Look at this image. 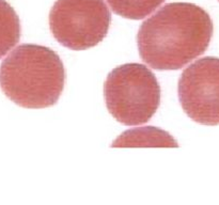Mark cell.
I'll return each instance as SVG.
<instances>
[{
	"instance_id": "obj_8",
	"label": "cell",
	"mask_w": 219,
	"mask_h": 205,
	"mask_svg": "<svg viewBox=\"0 0 219 205\" xmlns=\"http://www.w3.org/2000/svg\"><path fill=\"white\" fill-rule=\"evenodd\" d=\"M116 14L128 19H142L163 3L165 0H106Z\"/></svg>"
},
{
	"instance_id": "obj_7",
	"label": "cell",
	"mask_w": 219,
	"mask_h": 205,
	"mask_svg": "<svg viewBox=\"0 0 219 205\" xmlns=\"http://www.w3.org/2000/svg\"><path fill=\"white\" fill-rule=\"evenodd\" d=\"M20 39V23L14 9L0 0V58L6 56Z\"/></svg>"
},
{
	"instance_id": "obj_6",
	"label": "cell",
	"mask_w": 219,
	"mask_h": 205,
	"mask_svg": "<svg viewBox=\"0 0 219 205\" xmlns=\"http://www.w3.org/2000/svg\"><path fill=\"white\" fill-rule=\"evenodd\" d=\"M112 148L116 146H174L177 143L169 134L159 130L156 127H140L125 132L120 138L112 143Z\"/></svg>"
},
{
	"instance_id": "obj_4",
	"label": "cell",
	"mask_w": 219,
	"mask_h": 205,
	"mask_svg": "<svg viewBox=\"0 0 219 205\" xmlns=\"http://www.w3.org/2000/svg\"><path fill=\"white\" fill-rule=\"evenodd\" d=\"M111 14L103 0H57L49 13L53 37L72 50L96 46L109 30Z\"/></svg>"
},
{
	"instance_id": "obj_2",
	"label": "cell",
	"mask_w": 219,
	"mask_h": 205,
	"mask_svg": "<svg viewBox=\"0 0 219 205\" xmlns=\"http://www.w3.org/2000/svg\"><path fill=\"white\" fill-rule=\"evenodd\" d=\"M65 81L63 63L48 47L24 44L0 65V88L8 98L29 109L51 107Z\"/></svg>"
},
{
	"instance_id": "obj_5",
	"label": "cell",
	"mask_w": 219,
	"mask_h": 205,
	"mask_svg": "<svg viewBox=\"0 0 219 205\" xmlns=\"http://www.w3.org/2000/svg\"><path fill=\"white\" fill-rule=\"evenodd\" d=\"M179 99L183 110L195 122L219 125V58H202L183 72Z\"/></svg>"
},
{
	"instance_id": "obj_1",
	"label": "cell",
	"mask_w": 219,
	"mask_h": 205,
	"mask_svg": "<svg viewBox=\"0 0 219 205\" xmlns=\"http://www.w3.org/2000/svg\"><path fill=\"white\" fill-rule=\"evenodd\" d=\"M213 30L202 8L186 2L166 4L140 26L139 55L154 70H179L207 49Z\"/></svg>"
},
{
	"instance_id": "obj_3",
	"label": "cell",
	"mask_w": 219,
	"mask_h": 205,
	"mask_svg": "<svg viewBox=\"0 0 219 205\" xmlns=\"http://www.w3.org/2000/svg\"><path fill=\"white\" fill-rule=\"evenodd\" d=\"M104 97L110 114L121 124L140 125L149 121L160 102L155 75L139 63L116 67L104 83Z\"/></svg>"
}]
</instances>
